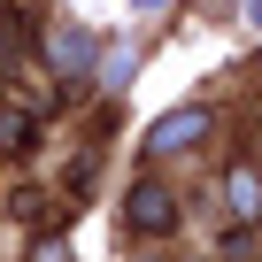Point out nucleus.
Segmentation results:
<instances>
[{
	"label": "nucleus",
	"instance_id": "1",
	"mask_svg": "<svg viewBox=\"0 0 262 262\" xmlns=\"http://www.w3.org/2000/svg\"><path fill=\"white\" fill-rule=\"evenodd\" d=\"M123 231H139V239H170V231H178V193H170L162 178L123 185Z\"/></svg>",
	"mask_w": 262,
	"mask_h": 262
},
{
	"label": "nucleus",
	"instance_id": "2",
	"mask_svg": "<svg viewBox=\"0 0 262 262\" xmlns=\"http://www.w3.org/2000/svg\"><path fill=\"white\" fill-rule=\"evenodd\" d=\"M231 201H239L247 216H262V178H254V170H239V178H231Z\"/></svg>",
	"mask_w": 262,
	"mask_h": 262
}]
</instances>
